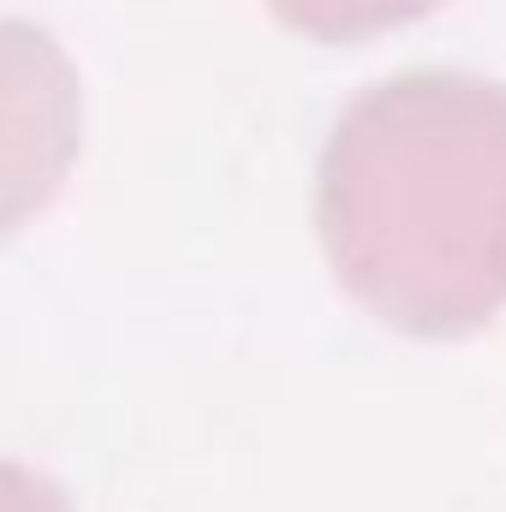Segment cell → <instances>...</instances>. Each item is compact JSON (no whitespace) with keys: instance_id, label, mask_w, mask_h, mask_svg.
I'll use <instances>...</instances> for the list:
<instances>
[{"instance_id":"6da1fadb","label":"cell","mask_w":506,"mask_h":512,"mask_svg":"<svg viewBox=\"0 0 506 512\" xmlns=\"http://www.w3.org/2000/svg\"><path fill=\"white\" fill-rule=\"evenodd\" d=\"M340 286L399 334L465 340L506 310V84L417 72L364 90L322 149Z\"/></svg>"},{"instance_id":"7a4b0ae2","label":"cell","mask_w":506,"mask_h":512,"mask_svg":"<svg viewBox=\"0 0 506 512\" xmlns=\"http://www.w3.org/2000/svg\"><path fill=\"white\" fill-rule=\"evenodd\" d=\"M78 155V78L54 36L0 24V233L24 227Z\"/></svg>"},{"instance_id":"3957f363","label":"cell","mask_w":506,"mask_h":512,"mask_svg":"<svg viewBox=\"0 0 506 512\" xmlns=\"http://www.w3.org/2000/svg\"><path fill=\"white\" fill-rule=\"evenodd\" d=\"M268 6L316 42H370L381 30L429 18L441 0H268Z\"/></svg>"},{"instance_id":"277c9868","label":"cell","mask_w":506,"mask_h":512,"mask_svg":"<svg viewBox=\"0 0 506 512\" xmlns=\"http://www.w3.org/2000/svg\"><path fill=\"white\" fill-rule=\"evenodd\" d=\"M0 512H72V501H66L48 477H36V471L0 459Z\"/></svg>"}]
</instances>
